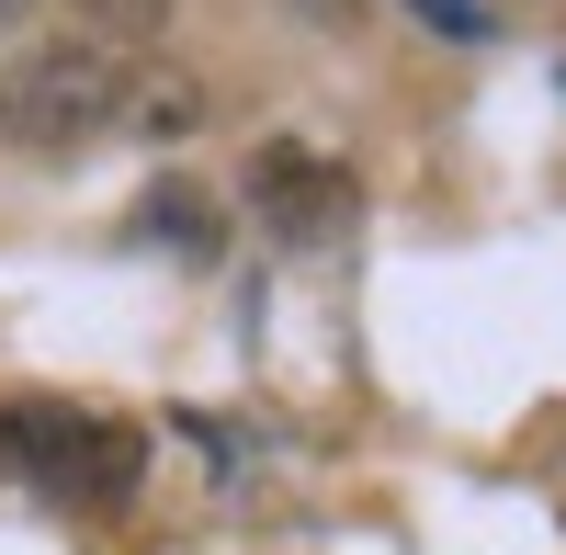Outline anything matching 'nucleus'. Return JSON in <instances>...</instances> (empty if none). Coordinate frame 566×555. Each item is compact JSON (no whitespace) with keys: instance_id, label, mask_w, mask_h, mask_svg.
Masks as SVG:
<instances>
[{"instance_id":"obj_4","label":"nucleus","mask_w":566,"mask_h":555,"mask_svg":"<svg viewBox=\"0 0 566 555\" xmlns=\"http://www.w3.org/2000/svg\"><path fill=\"white\" fill-rule=\"evenodd\" d=\"M136 239H159V250H181V261H216V205L193 193V181H159V193L136 205Z\"/></svg>"},{"instance_id":"obj_6","label":"nucleus","mask_w":566,"mask_h":555,"mask_svg":"<svg viewBox=\"0 0 566 555\" xmlns=\"http://www.w3.org/2000/svg\"><path fill=\"white\" fill-rule=\"evenodd\" d=\"M283 12H295V23H317V34H352L374 0H283Z\"/></svg>"},{"instance_id":"obj_5","label":"nucleus","mask_w":566,"mask_h":555,"mask_svg":"<svg viewBox=\"0 0 566 555\" xmlns=\"http://www.w3.org/2000/svg\"><path fill=\"white\" fill-rule=\"evenodd\" d=\"M57 12H69L91 45H114V57H136V45L170 34V0H57Z\"/></svg>"},{"instance_id":"obj_1","label":"nucleus","mask_w":566,"mask_h":555,"mask_svg":"<svg viewBox=\"0 0 566 555\" xmlns=\"http://www.w3.org/2000/svg\"><path fill=\"white\" fill-rule=\"evenodd\" d=\"M125 91H136V57L91 34H45L0 69V148H80V136L125 125Z\"/></svg>"},{"instance_id":"obj_2","label":"nucleus","mask_w":566,"mask_h":555,"mask_svg":"<svg viewBox=\"0 0 566 555\" xmlns=\"http://www.w3.org/2000/svg\"><path fill=\"white\" fill-rule=\"evenodd\" d=\"M0 465H23L34 488L57 499H136V477H148V442H136L125 420H80V408H12L0 420Z\"/></svg>"},{"instance_id":"obj_3","label":"nucleus","mask_w":566,"mask_h":555,"mask_svg":"<svg viewBox=\"0 0 566 555\" xmlns=\"http://www.w3.org/2000/svg\"><path fill=\"white\" fill-rule=\"evenodd\" d=\"M250 205H261V227L283 250H328L352 227V170L317 159V148H295V136H272V148L250 159Z\"/></svg>"}]
</instances>
